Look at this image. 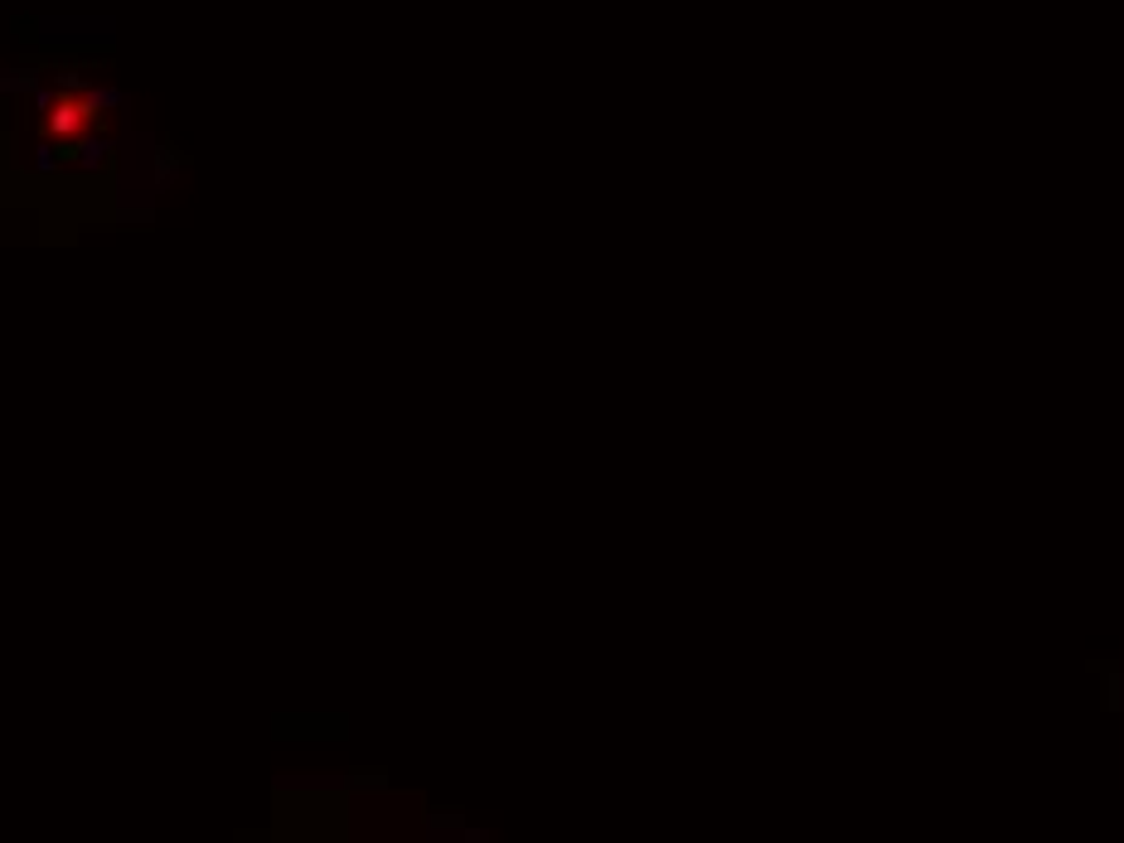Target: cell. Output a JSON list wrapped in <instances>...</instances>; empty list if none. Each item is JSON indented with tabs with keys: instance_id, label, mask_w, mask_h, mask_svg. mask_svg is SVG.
<instances>
[{
	"instance_id": "cell-1",
	"label": "cell",
	"mask_w": 1124,
	"mask_h": 843,
	"mask_svg": "<svg viewBox=\"0 0 1124 843\" xmlns=\"http://www.w3.org/2000/svg\"><path fill=\"white\" fill-rule=\"evenodd\" d=\"M88 117H93L88 102H63L59 112H54V131H59V136H78V131L88 126Z\"/></svg>"
}]
</instances>
